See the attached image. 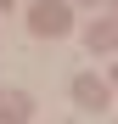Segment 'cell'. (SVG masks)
<instances>
[{
  "label": "cell",
  "instance_id": "obj_1",
  "mask_svg": "<svg viewBox=\"0 0 118 124\" xmlns=\"http://www.w3.org/2000/svg\"><path fill=\"white\" fill-rule=\"evenodd\" d=\"M73 28V11L62 6V0H39V6H28V34H68Z\"/></svg>",
  "mask_w": 118,
  "mask_h": 124
},
{
  "label": "cell",
  "instance_id": "obj_2",
  "mask_svg": "<svg viewBox=\"0 0 118 124\" xmlns=\"http://www.w3.org/2000/svg\"><path fill=\"white\" fill-rule=\"evenodd\" d=\"M107 96H112L107 79H96V73H73V101H79L84 113H101V107H107Z\"/></svg>",
  "mask_w": 118,
  "mask_h": 124
},
{
  "label": "cell",
  "instance_id": "obj_3",
  "mask_svg": "<svg viewBox=\"0 0 118 124\" xmlns=\"http://www.w3.org/2000/svg\"><path fill=\"white\" fill-rule=\"evenodd\" d=\"M28 113H34V101L23 90H0V118H6V124H23Z\"/></svg>",
  "mask_w": 118,
  "mask_h": 124
},
{
  "label": "cell",
  "instance_id": "obj_4",
  "mask_svg": "<svg viewBox=\"0 0 118 124\" xmlns=\"http://www.w3.org/2000/svg\"><path fill=\"white\" fill-rule=\"evenodd\" d=\"M84 45H90V51H112V45H118V23H96V28L84 34Z\"/></svg>",
  "mask_w": 118,
  "mask_h": 124
},
{
  "label": "cell",
  "instance_id": "obj_5",
  "mask_svg": "<svg viewBox=\"0 0 118 124\" xmlns=\"http://www.w3.org/2000/svg\"><path fill=\"white\" fill-rule=\"evenodd\" d=\"M112 90H118V68H112Z\"/></svg>",
  "mask_w": 118,
  "mask_h": 124
},
{
  "label": "cell",
  "instance_id": "obj_6",
  "mask_svg": "<svg viewBox=\"0 0 118 124\" xmlns=\"http://www.w3.org/2000/svg\"><path fill=\"white\" fill-rule=\"evenodd\" d=\"M6 6H11V0H0V11H6Z\"/></svg>",
  "mask_w": 118,
  "mask_h": 124
}]
</instances>
